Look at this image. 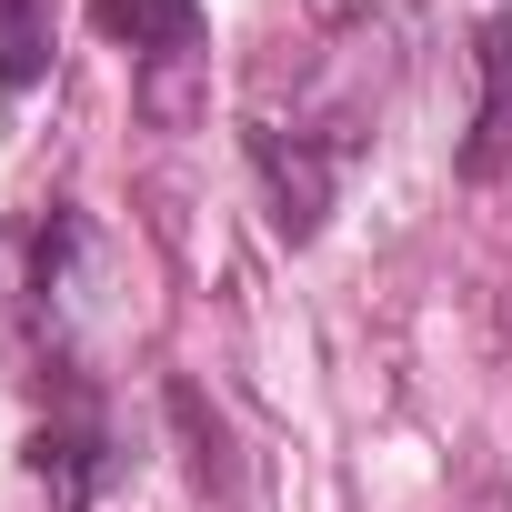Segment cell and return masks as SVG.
I'll return each instance as SVG.
<instances>
[{"mask_svg":"<svg viewBox=\"0 0 512 512\" xmlns=\"http://www.w3.org/2000/svg\"><path fill=\"white\" fill-rule=\"evenodd\" d=\"M91 31L141 61V111L161 131L191 121V71L211 61V11L201 0H91Z\"/></svg>","mask_w":512,"mask_h":512,"instance_id":"1","label":"cell"},{"mask_svg":"<svg viewBox=\"0 0 512 512\" xmlns=\"http://www.w3.org/2000/svg\"><path fill=\"white\" fill-rule=\"evenodd\" d=\"M472 61H482V111H472V141H462V181H502L512 171V21L502 11L472 31Z\"/></svg>","mask_w":512,"mask_h":512,"instance_id":"4","label":"cell"},{"mask_svg":"<svg viewBox=\"0 0 512 512\" xmlns=\"http://www.w3.org/2000/svg\"><path fill=\"white\" fill-rule=\"evenodd\" d=\"M61 51V0H0V91H31Z\"/></svg>","mask_w":512,"mask_h":512,"instance_id":"5","label":"cell"},{"mask_svg":"<svg viewBox=\"0 0 512 512\" xmlns=\"http://www.w3.org/2000/svg\"><path fill=\"white\" fill-rule=\"evenodd\" d=\"M31 472L51 482V512H91V502L131 472V452L111 442V422H101L91 402H71L61 422H41V432H31Z\"/></svg>","mask_w":512,"mask_h":512,"instance_id":"3","label":"cell"},{"mask_svg":"<svg viewBox=\"0 0 512 512\" xmlns=\"http://www.w3.org/2000/svg\"><path fill=\"white\" fill-rule=\"evenodd\" d=\"M241 151H251V171H262V191H272V231H282L292 251L322 241L352 131H292V121H272V111H241Z\"/></svg>","mask_w":512,"mask_h":512,"instance_id":"2","label":"cell"}]
</instances>
